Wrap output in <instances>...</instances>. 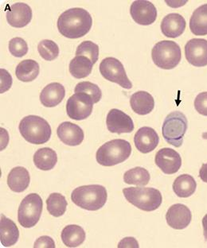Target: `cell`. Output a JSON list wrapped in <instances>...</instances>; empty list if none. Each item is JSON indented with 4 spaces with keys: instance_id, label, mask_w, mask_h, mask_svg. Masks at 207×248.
<instances>
[{
    "instance_id": "obj_1",
    "label": "cell",
    "mask_w": 207,
    "mask_h": 248,
    "mask_svg": "<svg viewBox=\"0 0 207 248\" xmlns=\"http://www.w3.org/2000/svg\"><path fill=\"white\" fill-rule=\"evenodd\" d=\"M57 26L62 35L77 39L89 33L93 26V18L86 10L75 7L64 11L59 16Z\"/></svg>"
},
{
    "instance_id": "obj_2",
    "label": "cell",
    "mask_w": 207,
    "mask_h": 248,
    "mask_svg": "<svg viewBox=\"0 0 207 248\" xmlns=\"http://www.w3.org/2000/svg\"><path fill=\"white\" fill-rule=\"evenodd\" d=\"M107 190L100 185L83 186L75 188L71 194L72 202L77 206L88 211H97L107 202Z\"/></svg>"
},
{
    "instance_id": "obj_3",
    "label": "cell",
    "mask_w": 207,
    "mask_h": 248,
    "mask_svg": "<svg viewBox=\"0 0 207 248\" xmlns=\"http://www.w3.org/2000/svg\"><path fill=\"white\" fill-rule=\"evenodd\" d=\"M18 130L26 141L32 144H44L51 137L50 125L43 118L28 115L21 120Z\"/></svg>"
},
{
    "instance_id": "obj_4",
    "label": "cell",
    "mask_w": 207,
    "mask_h": 248,
    "mask_svg": "<svg viewBox=\"0 0 207 248\" xmlns=\"http://www.w3.org/2000/svg\"><path fill=\"white\" fill-rule=\"evenodd\" d=\"M131 146L125 140H113L100 146L96 154V162L103 166H113L131 156Z\"/></svg>"
},
{
    "instance_id": "obj_5",
    "label": "cell",
    "mask_w": 207,
    "mask_h": 248,
    "mask_svg": "<svg viewBox=\"0 0 207 248\" xmlns=\"http://www.w3.org/2000/svg\"><path fill=\"white\" fill-rule=\"evenodd\" d=\"M127 202L145 212H152L159 208L163 202L160 192L154 188L130 187L123 189Z\"/></svg>"
},
{
    "instance_id": "obj_6",
    "label": "cell",
    "mask_w": 207,
    "mask_h": 248,
    "mask_svg": "<svg viewBox=\"0 0 207 248\" xmlns=\"http://www.w3.org/2000/svg\"><path fill=\"white\" fill-rule=\"evenodd\" d=\"M152 58L159 68L167 70L173 69L182 59L180 46L173 41H161L152 48Z\"/></svg>"
},
{
    "instance_id": "obj_7",
    "label": "cell",
    "mask_w": 207,
    "mask_h": 248,
    "mask_svg": "<svg viewBox=\"0 0 207 248\" xmlns=\"http://www.w3.org/2000/svg\"><path fill=\"white\" fill-rule=\"evenodd\" d=\"M188 121L184 114L180 111H173L167 115L162 126V134L165 141L180 147L183 143V137L187 132Z\"/></svg>"
},
{
    "instance_id": "obj_8",
    "label": "cell",
    "mask_w": 207,
    "mask_h": 248,
    "mask_svg": "<svg viewBox=\"0 0 207 248\" xmlns=\"http://www.w3.org/2000/svg\"><path fill=\"white\" fill-rule=\"evenodd\" d=\"M43 200L37 193H31L22 200L18 211V223L25 228L35 226L43 213Z\"/></svg>"
},
{
    "instance_id": "obj_9",
    "label": "cell",
    "mask_w": 207,
    "mask_h": 248,
    "mask_svg": "<svg viewBox=\"0 0 207 248\" xmlns=\"http://www.w3.org/2000/svg\"><path fill=\"white\" fill-rule=\"evenodd\" d=\"M100 73L105 80L118 84L125 89H131L132 84L127 78L122 63L115 58H106L100 62Z\"/></svg>"
},
{
    "instance_id": "obj_10",
    "label": "cell",
    "mask_w": 207,
    "mask_h": 248,
    "mask_svg": "<svg viewBox=\"0 0 207 248\" xmlns=\"http://www.w3.org/2000/svg\"><path fill=\"white\" fill-rule=\"evenodd\" d=\"M94 100L85 93H75L67 100L66 112L70 119L84 120L91 115L94 109Z\"/></svg>"
},
{
    "instance_id": "obj_11",
    "label": "cell",
    "mask_w": 207,
    "mask_h": 248,
    "mask_svg": "<svg viewBox=\"0 0 207 248\" xmlns=\"http://www.w3.org/2000/svg\"><path fill=\"white\" fill-rule=\"evenodd\" d=\"M131 18L136 23L142 26H149L156 22L157 10L152 2L146 0H137L130 8Z\"/></svg>"
},
{
    "instance_id": "obj_12",
    "label": "cell",
    "mask_w": 207,
    "mask_h": 248,
    "mask_svg": "<svg viewBox=\"0 0 207 248\" xmlns=\"http://www.w3.org/2000/svg\"><path fill=\"white\" fill-rule=\"evenodd\" d=\"M155 162L165 174L177 173L182 166L180 155L171 148L160 149L156 153Z\"/></svg>"
},
{
    "instance_id": "obj_13",
    "label": "cell",
    "mask_w": 207,
    "mask_h": 248,
    "mask_svg": "<svg viewBox=\"0 0 207 248\" xmlns=\"http://www.w3.org/2000/svg\"><path fill=\"white\" fill-rule=\"evenodd\" d=\"M185 56L190 64L194 67L207 65V40L193 38L185 46Z\"/></svg>"
},
{
    "instance_id": "obj_14",
    "label": "cell",
    "mask_w": 207,
    "mask_h": 248,
    "mask_svg": "<svg viewBox=\"0 0 207 248\" xmlns=\"http://www.w3.org/2000/svg\"><path fill=\"white\" fill-rule=\"evenodd\" d=\"M107 128L111 133H131L134 130L133 120L129 115L118 109L109 111L106 119Z\"/></svg>"
},
{
    "instance_id": "obj_15",
    "label": "cell",
    "mask_w": 207,
    "mask_h": 248,
    "mask_svg": "<svg viewBox=\"0 0 207 248\" xmlns=\"http://www.w3.org/2000/svg\"><path fill=\"white\" fill-rule=\"evenodd\" d=\"M191 219V212L188 207L182 204H176L170 207L166 214L167 224L176 230H183L187 228Z\"/></svg>"
},
{
    "instance_id": "obj_16",
    "label": "cell",
    "mask_w": 207,
    "mask_h": 248,
    "mask_svg": "<svg viewBox=\"0 0 207 248\" xmlns=\"http://www.w3.org/2000/svg\"><path fill=\"white\" fill-rule=\"evenodd\" d=\"M32 10L29 5L17 2L11 5L6 12L7 22L11 27L22 28L29 24L32 19Z\"/></svg>"
},
{
    "instance_id": "obj_17",
    "label": "cell",
    "mask_w": 207,
    "mask_h": 248,
    "mask_svg": "<svg viewBox=\"0 0 207 248\" xmlns=\"http://www.w3.org/2000/svg\"><path fill=\"white\" fill-rule=\"evenodd\" d=\"M159 142L158 134L149 126H143L139 129L134 136L135 146L143 154H148L153 151L158 146Z\"/></svg>"
},
{
    "instance_id": "obj_18",
    "label": "cell",
    "mask_w": 207,
    "mask_h": 248,
    "mask_svg": "<svg viewBox=\"0 0 207 248\" xmlns=\"http://www.w3.org/2000/svg\"><path fill=\"white\" fill-rule=\"evenodd\" d=\"M57 135L64 144L70 146H79L85 138L82 129L71 122L61 124L57 129Z\"/></svg>"
},
{
    "instance_id": "obj_19",
    "label": "cell",
    "mask_w": 207,
    "mask_h": 248,
    "mask_svg": "<svg viewBox=\"0 0 207 248\" xmlns=\"http://www.w3.org/2000/svg\"><path fill=\"white\" fill-rule=\"evenodd\" d=\"M186 20L179 14L172 13L165 16L161 22V31L167 38H175L183 34L186 29Z\"/></svg>"
},
{
    "instance_id": "obj_20",
    "label": "cell",
    "mask_w": 207,
    "mask_h": 248,
    "mask_svg": "<svg viewBox=\"0 0 207 248\" xmlns=\"http://www.w3.org/2000/svg\"><path fill=\"white\" fill-rule=\"evenodd\" d=\"M65 95V87L63 84L51 83L45 87L40 93V101L44 107L54 108L61 104Z\"/></svg>"
},
{
    "instance_id": "obj_21",
    "label": "cell",
    "mask_w": 207,
    "mask_h": 248,
    "mask_svg": "<svg viewBox=\"0 0 207 248\" xmlns=\"http://www.w3.org/2000/svg\"><path fill=\"white\" fill-rule=\"evenodd\" d=\"M31 177L27 169L17 166L11 170L7 177V185L11 190L16 193H22L29 187Z\"/></svg>"
},
{
    "instance_id": "obj_22",
    "label": "cell",
    "mask_w": 207,
    "mask_h": 248,
    "mask_svg": "<svg viewBox=\"0 0 207 248\" xmlns=\"http://www.w3.org/2000/svg\"><path fill=\"white\" fill-rule=\"evenodd\" d=\"M130 105L134 112L136 114L141 115H147L153 111L155 100L150 93L139 91L131 95Z\"/></svg>"
},
{
    "instance_id": "obj_23",
    "label": "cell",
    "mask_w": 207,
    "mask_h": 248,
    "mask_svg": "<svg viewBox=\"0 0 207 248\" xmlns=\"http://www.w3.org/2000/svg\"><path fill=\"white\" fill-rule=\"evenodd\" d=\"M19 231L15 222L4 215H1L0 219V240L2 246L9 248L18 242Z\"/></svg>"
},
{
    "instance_id": "obj_24",
    "label": "cell",
    "mask_w": 207,
    "mask_h": 248,
    "mask_svg": "<svg viewBox=\"0 0 207 248\" xmlns=\"http://www.w3.org/2000/svg\"><path fill=\"white\" fill-rule=\"evenodd\" d=\"M58 162V155L49 147L38 149L33 155V163L41 170H50Z\"/></svg>"
},
{
    "instance_id": "obj_25",
    "label": "cell",
    "mask_w": 207,
    "mask_h": 248,
    "mask_svg": "<svg viewBox=\"0 0 207 248\" xmlns=\"http://www.w3.org/2000/svg\"><path fill=\"white\" fill-rule=\"evenodd\" d=\"M40 66L38 62L32 59L22 61L16 69V78L22 82H32L38 78Z\"/></svg>"
},
{
    "instance_id": "obj_26",
    "label": "cell",
    "mask_w": 207,
    "mask_h": 248,
    "mask_svg": "<svg viewBox=\"0 0 207 248\" xmlns=\"http://www.w3.org/2000/svg\"><path fill=\"white\" fill-rule=\"evenodd\" d=\"M61 237L65 246L68 248H77L85 242L86 235L81 227L70 224L64 228Z\"/></svg>"
},
{
    "instance_id": "obj_27",
    "label": "cell",
    "mask_w": 207,
    "mask_h": 248,
    "mask_svg": "<svg viewBox=\"0 0 207 248\" xmlns=\"http://www.w3.org/2000/svg\"><path fill=\"white\" fill-rule=\"evenodd\" d=\"M190 29L194 35H207V3L198 7L192 14Z\"/></svg>"
},
{
    "instance_id": "obj_28",
    "label": "cell",
    "mask_w": 207,
    "mask_h": 248,
    "mask_svg": "<svg viewBox=\"0 0 207 248\" xmlns=\"http://www.w3.org/2000/svg\"><path fill=\"white\" fill-rule=\"evenodd\" d=\"M172 188L178 197L187 198L194 194L196 190L197 183L192 176L183 174L175 180Z\"/></svg>"
},
{
    "instance_id": "obj_29",
    "label": "cell",
    "mask_w": 207,
    "mask_h": 248,
    "mask_svg": "<svg viewBox=\"0 0 207 248\" xmlns=\"http://www.w3.org/2000/svg\"><path fill=\"white\" fill-rule=\"evenodd\" d=\"M94 63L85 56H76L69 63V73L74 78L82 79L92 73Z\"/></svg>"
},
{
    "instance_id": "obj_30",
    "label": "cell",
    "mask_w": 207,
    "mask_h": 248,
    "mask_svg": "<svg viewBox=\"0 0 207 248\" xmlns=\"http://www.w3.org/2000/svg\"><path fill=\"white\" fill-rule=\"evenodd\" d=\"M151 176L148 171L143 167H135L125 172L124 181L127 185L145 186L149 183Z\"/></svg>"
},
{
    "instance_id": "obj_31",
    "label": "cell",
    "mask_w": 207,
    "mask_h": 248,
    "mask_svg": "<svg viewBox=\"0 0 207 248\" xmlns=\"http://www.w3.org/2000/svg\"><path fill=\"white\" fill-rule=\"evenodd\" d=\"M47 210L50 215L60 217L64 215L66 211L67 201L65 197L60 193H51L47 200Z\"/></svg>"
},
{
    "instance_id": "obj_32",
    "label": "cell",
    "mask_w": 207,
    "mask_h": 248,
    "mask_svg": "<svg viewBox=\"0 0 207 248\" xmlns=\"http://www.w3.org/2000/svg\"><path fill=\"white\" fill-rule=\"evenodd\" d=\"M38 51L44 60L51 62L59 55V47L54 41L45 39L38 43Z\"/></svg>"
},
{
    "instance_id": "obj_33",
    "label": "cell",
    "mask_w": 207,
    "mask_h": 248,
    "mask_svg": "<svg viewBox=\"0 0 207 248\" xmlns=\"http://www.w3.org/2000/svg\"><path fill=\"white\" fill-rule=\"evenodd\" d=\"M76 56L87 57L94 64L98 61L99 46L91 41H85L77 48Z\"/></svg>"
},
{
    "instance_id": "obj_34",
    "label": "cell",
    "mask_w": 207,
    "mask_h": 248,
    "mask_svg": "<svg viewBox=\"0 0 207 248\" xmlns=\"http://www.w3.org/2000/svg\"><path fill=\"white\" fill-rule=\"evenodd\" d=\"M74 93H85V94L90 95L94 100V104L98 103L102 96V93H101V90L98 85H96L94 83L89 82V81H82V82L78 83L75 87Z\"/></svg>"
},
{
    "instance_id": "obj_35",
    "label": "cell",
    "mask_w": 207,
    "mask_h": 248,
    "mask_svg": "<svg viewBox=\"0 0 207 248\" xmlns=\"http://www.w3.org/2000/svg\"><path fill=\"white\" fill-rule=\"evenodd\" d=\"M9 51L16 58H22L28 52V46L22 38H14L9 42Z\"/></svg>"
},
{
    "instance_id": "obj_36",
    "label": "cell",
    "mask_w": 207,
    "mask_h": 248,
    "mask_svg": "<svg viewBox=\"0 0 207 248\" xmlns=\"http://www.w3.org/2000/svg\"><path fill=\"white\" fill-rule=\"evenodd\" d=\"M194 108L198 113L207 116V92L201 93L194 100Z\"/></svg>"
},
{
    "instance_id": "obj_37",
    "label": "cell",
    "mask_w": 207,
    "mask_h": 248,
    "mask_svg": "<svg viewBox=\"0 0 207 248\" xmlns=\"http://www.w3.org/2000/svg\"><path fill=\"white\" fill-rule=\"evenodd\" d=\"M34 248H55L54 239L49 236H41L36 240L33 245Z\"/></svg>"
},
{
    "instance_id": "obj_38",
    "label": "cell",
    "mask_w": 207,
    "mask_h": 248,
    "mask_svg": "<svg viewBox=\"0 0 207 248\" xmlns=\"http://www.w3.org/2000/svg\"><path fill=\"white\" fill-rule=\"evenodd\" d=\"M1 80H1V93H3L11 88L12 84L11 76L5 69H1Z\"/></svg>"
},
{
    "instance_id": "obj_39",
    "label": "cell",
    "mask_w": 207,
    "mask_h": 248,
    "mask_svg": "<svg viewBox=\"0 0 207 248\" xmlns=\"http://www.w3.org/2000/svg\"><path fill=\"white\" fill-rule=\"evenodd\" d=\"M118 248H139V244L133 237H127L119 243Z\"/></svg>"
},
{
    "instance_id": "obj_40",
    "label": "cell",
    "mask_w": 207,
    "mask_h": 248,
    "mask_svg": "<svg viewBox=\"0 0 207 248\" xmlns=\"http://www.w3.org/2000/svg\"><path fill=\"white\" fill-rule=\"evenodd\" d=\"M199 177L203 182L207 183V163L203 164L199 170Z\"/></svg>"
},
{
    "instance_id": "obj_41",
    "label": "cell",
    "mask_w": 207,
    "mask_h": 248,
    "mask_svg": "<svg viewBox=\"0 0 207 248\" xmlns=\"http://www.w3.org/2000/svg\"><path fill=\"white\" fill-rule=\"evenodd\" d=\"M203 235L205 238L206 241H207V214L203 219Z\"/></svg>"
},
{
    "instance_id": "obj_42",
    "label": "cell",
    "mask_w": 207,
    "mask_h": 248,
    "mask_svg": "<svg viewBox=\"0 0 207 248\" xmlns=\"http://www.w3.org/2000/svg\"><path fill=\"white\" fill-rule=\"evenodd\" d=\"M203 138L204 140H207V132H204L203 134Z\"/></svg>"
}]
</instances>
